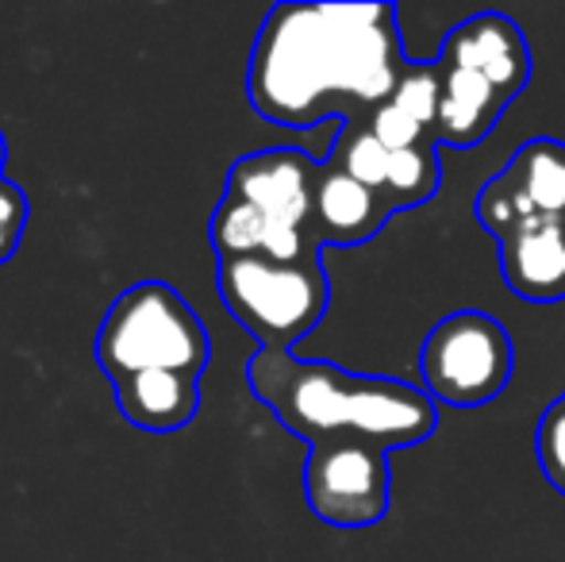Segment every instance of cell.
<instances>
[{"label": "cell", "mask_w": 565, "mask_h": 562, "mask_svg": "<svg viewBox=\"0 0 565 562\" xmlns=\"http://www.w3.org/2000/svg\"><path fill=\"white\" fill-rule=\"evenodd\" d=\"M393 4H277L246 66V100L262 120L308 131L339 116L365 124L401 85Z\"/></svg>", "instance_id": "cell-1"}, {"label": "cell", "mask_w": 565, "mask_h": 562, "mask_svg": "<svg viewBox=\"0 0 565 562\" xmlns=\"http://www.w3.org/2000/svg\"><path fill=\"white\" fill-rule=\"evenodd\" d=\"M250 393L285 432L320 443H373L381 450L419 447L439 427V405L419 385L308 362L292 351H258L246 362Z\"/></svg>", "instance_id": "cell-2"}, {"label": "cell", "mask_w": 565, "mask_h": 562, "mask_svg": "<svg viewBox=\"0 0 565 562\" xmlns=\"http://www.w3.org/2000/svg\"><path fill=\"white\" fill-rule=\"evenodd\" d=\"M209 359L212 343L201 316L166 282H139L124 289L97 328V362L108 385L147 370L201 378Z\"/></svg>", "instance_id": "cell-3"}, {"label": "cell", "mask_w": 565, "mask_h": 562, "mask_svg": "<svg viewBox=\"0 0 565 562\" xmlns=\"http://www.w3.org/2000/svg\"><path fill=\"white\" fill-rule=\"evenodd\" d=\"M224 308L258 339V351H292L328 316L331 282L320 263L231 258L220 263Z\"/></svg>", "instance_id": "cell-4"}, {"label": "cell", "mask_w": 565, "mask_h": 562, "mask_svg": "<svg viewBox=\"0 0 565 562\" xmlns=\"http://www.w3.org/2000/svg\"><path fill=\"white\" fill-rule=\"evenodd\" d=\"M515 347L508 328L489 312H450L424 339L419 378L424 393L447 409H481L508 390Z\"/></svg>", "instance_id": "cell-5"}, {"label": "cell", "mask_w": 565, "mask_h": 562, "mask_svg": "<svg viewBox=\"0 0 565 562\" xmlns=\"http://www.w3.org/2000/svg\"><path fill=\"white\" fill-rule=\"evenodd\" d=\"M305 501L323 524L342 528V532L381 524L393 501L388 450L350 439L308 447Z\"/></svg>", "instance_id": "cell-6"}, {"label": "cell", "mask_w": 565, "mask_h": 562, "mask_svg": "<svg viewBox=\"0 0 565 562\" xmlns=\"http://www.w3.org/2000/svg\"><path fill=\"white\" fill-rule=\"evenodd\" d=\"M316 181H320V162H316L308 150L269 147V150L243 155L231 166L224 197L254 204V209L274 220L277 227L312 232Z\"/></svg>", "instance_id": "cell-7"}, {"label": "cell", "mask_w": 565, "mask_h": 562, "mask_svg": "<svg viewBox=\"0 0 565 562\" xmlns=\"http://www.w3.org/2000/svg\"><path fill=\"white\" fill-rule=\"evenodd\" d=\"M443 62L466 66L473 74H481L484 82H492L508 100H515L531 82V46L523 39V31L515 28V20L500 12H481L473 20L458 23L447 35L439 51Z\"/></svg>", "instance_id": "cell-8"}, {"label": "cell", "mask_w": 565, "mask_h": 562, "mask_svg": "<svg viewBox=\"0 0 565 562\" xmlns=\"http://www.w3.org/2000/svg\"><path fill=\"white\" fill-rule=\"evenodd\" d=\"M393 204L385 193L362 185L347 170L320 162V181H316L312 204V232L323 247H362L365 240L381 232L393 220Z\"/></svg>", "instance_id": "cell-9"}, {"label": "cell", "mask_w": 565, "mask_h": 562, "mask_svg": "<svg viewBox=\"0 0 565 562\" xmlns=\"http://www.w3.org/2000/svg\"><path fill=\"white\" fill-rule=\"evenodd\" d=\"M504 285L520 300H565V220H527L497 247Z\"/></svg>", "instance_id": "cell-10"}, {"label": "cell", "mask_w": 565, "mask_h": 562, "mask_svg": "<svg viewBox=\"0 0 565 562\" xmlns=\"http://www.w3.org/2000/svg\"><path fill=\"white\" fill-rule=\"evenodd\" d=\"M212 247L220 263L231 258H274V263H320L323 243L312 232H292L277 227L262 216L254 204L224 197L212 216Z\"/></svg>", "instance_id": "cell-11"}, {"label": "cell", "mask_w": 565, "mask_h": 562, "mask_svg": "<svg viewBox=\"0 0 565 562\" xmlns=\"http://www.w3.org/2000/svg\"><path fill=\"white\" fill-rule=\"evenodd\" d=\"M508 105L512 100L481 74L439 59V116H435V142L439 147L469 150L484 142Z\"/></svg>", "instance_id": "cell-12"}, {"label": "cell", "mask_w": 565, "mask_h": 562, "mask_svg": "<svg viewBox=\"0 0 565 562\" xmlns=\"http://www.w3.org/2000/svg\"><path fill=\"white\" fill-rule=\"evenodd\" d=\"M116 409L131 427L150 435H173L193 424L201 409V378L173 374V370H147L113 382Z\"/></svg>", "instance_id": "cell-13"}, {"label": "cell", "mask_w": 565, "mask_h": 562, "mask_svg": "<svg viewBox=\"0 0 565 562\" xmlns=\"http://www.w3.org/2000/svg\"><path fill=\"white\" fill-rule=\"evenodd\" d=\"M508 193L520 212V224L527 220H565V142L562 139H531L512 155V162L500 170Z\"/></svg>", "instance_id": "cell-14"}, {"label": "cell", "mask_w": 565, "mask_h": 562, "mask_svg": "<svg viewBox=\"0 0 565 562\" xmlns=\"http://www.w3.org/2000/svg\"><path fill=\"white\" fill-rule=\"evenodd\" d=\"M439 185H443V162H439V155H435V142L412 147V150H393V158H388L385 197L396 212L427 204L439 193Z\"/></svg>", "instance_id": "cell-15"}, {"label": "cell", "mask_w": 565, "mask_h": 562, "mask_svg": "<svg viewBox=\"0 0 565 562\" xmlns=\"http://www.w3.org/2000/svg\"><path fill=\"white\" fill-rule=\"evenodd\" d=\"M388 105L401 108L408 120L435 136V116H439V62H408L401 85L388 97Z\"/></svg>", "instance_id": "cell-16"}, {"label": "cell", "mask_w": 565, "mask_h": 562, "mask_svg": "<svg viewBox=\"0 0 565 562\" xmlns=\"http://www.w3.org/2000/svg\"><path fill=\"white\" fill-rule=\"evenodd\" d=\"M535 455L543 466V478L565 497V397L554 401L543 413L535 432Z\"/></svg>", "instance_id": "cell-17"}, {"label": "cell", "mask_w": 565, "mask_h": 562, "mask_svg": "<svg viewBox=\"0 0 565 562\" xmlns=\"http://www.w3.org/2000/svg\"><path fill=\"white\" fill-rule=\"evenodd\" d=\"M28 197L20 185H12L8 178H0V266L15 255L23 232H28Z\"/></svg>", "instance_id": "cell-18"}, {"label": "cell", "mask_w": 565, "mask_h": 562, "mask_svg": "<svg viewBox=\"0 0 565 562\" xmlns=\"http://www.w3.org/2000/svg\"><path fill=\"white\" fill-rule=\"evenodd\" d=\"M4 162H8V147H4V136H0V178H4Z\"/></svg>", "instance_id": "cell-19"}]
</instances>
